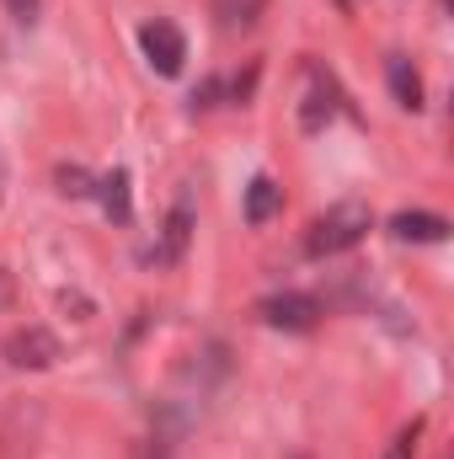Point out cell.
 Here are the masks:
<instances>
[{"label":"cell","instance_id":"cell-15","mask_svg":"<svg viewBox=\"0 0 454 459\" xmlns=\"http://www.w3.org/2000/svg\"><path fill=\"white\" fill-rule=\"evenodd\" d=\"M5 11H11L16 22H27V16H38V0H5Z\"/></svg>","mask_w":454,"mask_h":459},{"label":"cell","instance_id":"cell-1","mask_svg":"<svg viewBox=\"0 0 454 459\" xmlns=\"http://www.w3.org/2000/svg\"><path fill=\"white\" fill-rule=\"evenodd\" d=\"M369 225H374V214H369V204H332L316 225H310V240H305V251L310 256H337V251H347V246H358L363 235H369Z\"/></svg>","mask_w":454,"mask_h":459},{"label":"cell","instance_id":"cell-8","mask_svg":"<svg viewBox=\"0 0 454 459\" xmlns=\"http://www.w3.org/2000/svg\"><path fill=\"white\" fill-rule=\"evenodd\" d=\"M97 198H102L108 220H118V225L134 220V204H128V171H123V166H113L108 177H97Z\"/></svg>","mask_w":454,"mask_h":459},{"label":"cell","instance_id":"cell-11","mask_svg":"<svg viewBox=\"0 0 454 459\" xmlns=\"http://www.w3.org/2000/svg\"><path fill=\"white\" fill-rule=\"evenodd\" d=\"M262 5H267V0H214V16H220L225 32H240V27H251V22L262 16Z\"/></svg>","mask_w":454,"mask_h":459},{"label":"cell","instance_id":"cell-4","mask_svg":"<svg viewBox=\"0 0 454 459\" xmlns=\"http://www.w3.org/2000/svg\"><path fill=\"white\" fill-rule=\"evenodd\" d=\"M257 316H262L273 332H310V326L321 321V305H316L310 294H273V299L257 305Z\"/></svg>","mask_w":454,"mask_h":459},{"label":"cell","instance_id":"cell-3","mask_svg":"<svg viewBox=\"0 0 454 459\" xmlns=\"http://www.w3.org/2000/svg\"><path fill=\"white\" fill-rule=\"evenodd\" d=\"M139 48H144V59H150L161 75H182L188 38H182L177 22H144V27H139Z\"/></svg>","mask_w":454,"mask_h":459},{"label":"cell","instance_id":"cell-14","mask_svg":"<svg viewBox=\"0 0 454 459\" xmlns=\"http://www.w3.org/2000/svg\"><path fill=\"white\" fill-rule=\"evenodd\" d=\"M220 91H225L220 81H204V86L193 91V108H214V97H220Z\"/></svg>","mask_w":454,"mask_h":459},{"label":"cell","instance_id":"cell-12","mask_svg":"<svg viewBox=\"0 0 454 459\" xmlns=\"http://www.w3.org/2000/svg\"><path fill=\"white\" fill-rule=\"evenodd\" d=\"M423 428H428V422H423V417H412V422H406V428L390 438L385 459H412V455H417V438H423Z\"/></svg>","mask_w":454,"mask_h":459},{"label":"cell","instance_id":"cell-2","mask_svg":"<svg viewBox=\"0 0 454 459\" xmlns=\"http://www.w3.org/2000/svg\"><path fill=\"white\" fill-rule=\"evenodd\" d=\"M0 352H5L11 368H54V363L65 358V347H59V337H54L48 326H22V332H11Z\"/></svg>","mask_w":454,"mask_h":459},{"label":"cell","instance_id":"cell-6","mask_svg":"<svg viewBox=\"0 0 454 459\" xmlns=\"http://www.w3.org/2000/svg\"><path fill=\"white\" fill-rule=\"evenodd\" d=\"M305 81H310V102H305V113H300V123L316 134L327 117L337 113V86H332V75H321V65H305Z\"/></svg>","mask_w":454,"mask_h":459},{"label":"cell","instance_id":"cell-16","mask_svg":"<svg viewBox=\"0 0 454 459\" xmlns=\"http://www.w3.org/2000/svg\"><path fill=\"white\" fill-rule=\"evenodd\" d=\"M11 294H16V278H11V273H0V310L11 305Z\"/></svg>","mask_w":454,"mask_h":459},{"label":"cell","instance_id":"cell-5","mask_svg":"<svg viewBox=\"0 0 454 459\" xmlns=\"http://www.w3.org/2000/svg\"><path fill=\"white\" fill-rule=\"evenodd\" d=\"M188 240H193V198L182 193V198L171 204V214H166V235H161V251H155V262H182Z\"/></svg>","mask_w":454,"mask_h":459},{"label":"cell","instance_id":"cell-9","mask_svg":"<svg viewBox=\"0 0 454 459\" xmlns=\"http://www.w3.org/2000/svg\"><path fill=\"white\" fill-rule=\"evenodd\" d=\"M278 209H284V187H278L273 177H257V182L246 187V225H267Z\"/></svg>","mask_w":454,"mask_h":459},{"label":"cell","instance_id":"cell-13","mask_svg":"<svg viewBox=\"0 0 454 459\" xmlns=\"http://www.w3.org/2000/svg\"><path fill=\"white\" fill-rule=\"evenodd\" d=\"M59 193H65V198H92L97 182H92L81 166H59Z\"/></svg>","mask_w":454,"mask_h":459},{"label":"cell","instance_id":"cell-10","mask_svg":"<svg viewBox=\"0 0 454 459\" xmlns=\"http://www.w3.org/2000/svg\"><path fill=\"white\" fill-rule=\"evenodd\" d=\"M385 75H390V97H396L406 113H417V108H423V75L412 70V59H390Z\"/></svg>","mask_w":454,"mask_h":459},{"label":"cell","instance_id":"cell-7","mask_svg":"<svg viewBox=\"0 0 454 459\" xmlns=\"http://www.w3.org/2000/svg\"><path fill=\"white\" fill-rule=\"evenodd\" d=\"M390 235L396 240H417V246H439V240H450V220L444 214H396L390 220Z\"/></svg>","mask_w":454,"mask_h":459}]
</instances>
